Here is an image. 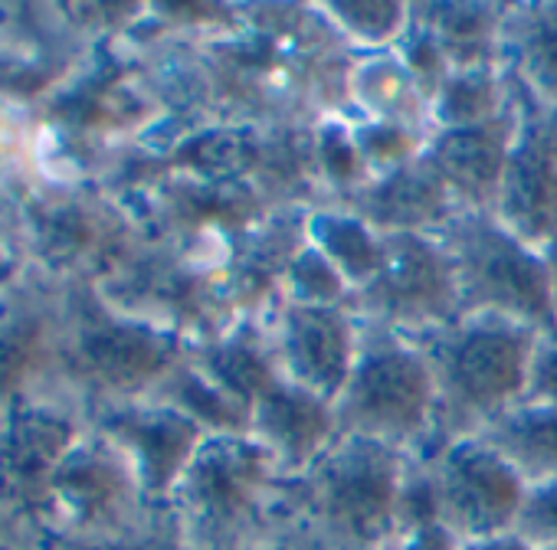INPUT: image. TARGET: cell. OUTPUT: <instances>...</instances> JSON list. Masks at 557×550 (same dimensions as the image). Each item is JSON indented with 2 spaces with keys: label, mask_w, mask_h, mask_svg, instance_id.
Segmentation results:
<instances>
[{
  "label": "cell",
  "mask_w": 557,
  "mask_h": 550,
  "mask_svg": "<svg viewBox=\"0 0 557 550\" xmlns=\"http://www.w3.org/2000/svg\"><path fill=\"white\" fill-rule=\"evenodd\" d=\"M387 550H466V540L443 521L433 478L423 462L410 459L400 508H397V530Z\"/></svg>",
  "instance_id": "44dd1931"
},
{
  "label": "cell",
  "mask_w": 557,
  "mask_h": 550,
  "mask_svg": "<svg viewBox=\"0 0 557 550\" xmlns=\"http://www.w3.org/2000/svg\"><path fill=\"white\" fill-rule=\"evenodd\" d=\"M511 92L518 132L492 213L528 246L544 249L557 239V109L531 99L518 79H511Z\"/></svg>",
  "instance_id": "ba28073f"
},
{
  "label": "cell",
  "mask_w": 557,
  "mask_h": 550,
  "mask_svg": "<svg viewBox=\"0 0 557 550\" xmlns=\"http://www.w3.org/2000/svg\"><path fill=\"white\" fill-rule=\"evenodd\" d=\"M502 70L518 79L531 99L557 109V0L508 4Z\"/></svg>",
  "instance_id": "2e32d148"
},
{
  "label": "cell",
  "mask_w": 557,
  "mask_h": 550,
  "mask_svg": "<svg viewBox=\"0 0 557 550\" xmlns=\"http://www.w3.org/2000/svg\"><path fill=\"white\" fill-rule=\"evenodd\" d=\"M306 213L309 210L299 207L272 210L233 249V259L226 265V283L239 318L265 315L283 299L286 272L306 246Z\"/></svg>",
  "instance_id": "5bb4252c"
},
{
  "label": "cell",
  "mask_w": 557,
  "mask_h": 550,
  "mask_svg": "<svg viewBox=\"0 0 557 550\" xmlns=\"http://www.w3.org/2000/svg\"><path fill=\"white\" fill-rule=\"evenodd\" d=\"M171 508L190 550H259L296 530L293 475L252 436H207Z\"/></svg>",
  "instance_id": "6da1fadb"
},
{
  "label": "cell",
  "mask_w": 557,
  "mask_h": 550,
  "mask_svg": "<svg viewBox=\"0 0 557 550\" xmlns=\"http://www.w3.org/2000/svg\"><path fill=\"white\" fill-rule=\"evenodd\" d=\"M73 547L76 550H190L171 504H158L145 521H138L135 527H128L115 537L73 543Z\"/></svg>",
  "instance_id": "484cf974"
},
{
  "label": "cell",
  "mask_w": 557,
  "mask_h": 550,
  "mask_svg": "<svg viewBox=\"0 0 557 550\" xmlns=\"http://www.w3.org/2000/svg\"><path fill=\"white\" fill-rule=\"evenodd\" d=\"M286 550H338V547H332L329 540H322V537H315V534L296 527V530L286 537Z\"/></svg>",
  "instance_id": "4dcf8cb0"
},
{
  "label": "cell",
  "mask_w": 557,
  "mask_h": 550,
  "mask_svg": "<svg viewBox=\"0 0 557 550\" xmlns=\"http://www.w3.org/2000/svg\"><path fill=\"white\" fill-rule=\"evenodd\" d=\"M306 239L345 275L351 296L371 286L387 262V236L338 203L306 213Z\"/></svg>",
  "instance_id": "ac0fdd59"
},
{
  "label": "cell",
  "mask_w": 557,
  "mask_h": 550,
  "mask_svg": "<svg viewBox=\"0 0 557 550\" xmlns=\"http://www.w3.org/2000/svg\"><path fill=\"white\" fill-rule=\"evenodd\" d=\"M338 436H361L420 459L433 439L436 380L407 335L361 322L355 371L335 400Z\"/></svg>",
  "instance_id": "277c9868"
},
{
  "label": "cell",
  "mask_w": 557,
  "mask_h": 550,
  "mask_svg": "<svg viewBox=\"0 0 557 550\" xmlns=\"http://www.w3.org/2000/svg\"><path fill=\"white\" fill-rule=\"evenodd\" d=\"M410 455L361 439L335 442L293 478L296 527L338 550H387L397 530V508Z\"/></svg>",
  "instance_id": "3957f363"
},
{
  "label": "cell",
  "mask_w": 557,
  "mask_h": 550,
  "mask_svg": "<svg viewBox=\"0 0 557 550\" xmlns=\"http://www.w3.org/2000/svg\"><path fill=\"white\" fill-rule=\"evenodd\" d=\"M515 132H518V99L511 92V105L498 118L472 128L433 132L426 138L423 158L449 187L459 210H472V213L495 210Z\"/></svg>",
  "instance_id": "8fae6325"
},
{
  "label": "cell",
  "mask_w": 557,
  "mask_h": 550,
  "mask_svg": "<svg viewBox=\"0 0 557 550\" xmlns=\"http://www.w3.org/2000/svg\"><path fill=\"white\" fill-rule=\"evenodd\" d=\"M537 338L534 328L498 315H462L413 338L436 380L433 439L420 459L479 436L524 400Z\"/></svg>",
  "instance_id": "7a4b0ae2"
},
{
  "label": "cell",
  "mask_w": 557,
  "mask_h": 550,
  "mask_svg": "<svg viewBox=\"0 0 557 550\" xmlns=\"http://www.w3.org/2000/svg\"><path fill=\"white\" fill-rule=\"evenodd\" d=\"M315 164H319V177H322L329 203L345 200L348 193H355L358 187L371 180L364 158L351 135V118L335 115V118L315 122Z\"/></svg>",
  "instance_id": "603a6c76"
},
{
  "label": "cell",
  "mask_w": 557,
  "mask_h": 550,
  "mask_svg": "<svg viewBox=\"0 0 557 550\" xmlns=\"http://www.w3.org/2000/svg\"><path fill=\"white\" fill-rule=\"evenodd\" d=\"M397 50V57H400V63L407 66V73L413 76V83L420 86V92L430 99V105H433V99H436V92L443 89V83L449 79V63H446V57L440 53V47L433 43V37L420 27V24H413L410 21V30L404 34V40L394 47Z\"/></svg>",
  "instance_id": "4316f807"
},
{
  "label": "cell",
  "mask_w": 557,
  "mask_h": 550,
  "mask_svg": "<svg viewBox=\"0 0 557 550\" xmlns=\"http://www.w3.org/2000/svg\"><path fill=\"white\" fill-rule=\"evenodd\" d=\"M511 105V83L505 70H459L449 73L430 105L433 132L472 128L498 118Z\"/></svg>",
  "instance_id": "ffe728a7"
},
{
  "label": "cell",
  "mask_w": 557,
  "mask_h": 550,
  "mask_svg": "<svg viewBox=\"0 0 557 550\" xmlns=\"http://www.w3.org/2000/svg\"><path fill=\"white\" fill-rule=\"evenodd\" d=\"M351 135H355V145H358L371 177L391 174V171L417 161L426 148V135L404 128V125H391V122L351 118Z\"/></svg>",
  "instance_id": "d4e9b609"
},
{
  "label": "cell",
  "mask_w": 557,
  "mask_h": 550,
  "mask_svg": "<svg viewBox=\"0 0 557 550\" xmlns=\"http://www.w3.org/2000/svg\"><path fill=\"white\" fill-rule=\"evenodd\" d=\"M528 485L557 482V407L518 403L479 433Z\"/></svg>",
  "instance_id": "d6986e66"
},
{
  "label": "cell",
  "mask_w": 557,
  "mask_h": 550,
  "mask_svg": "<svg viewBox=\"0 0 557 550\" xmlns=\"http://www.w3.org/2000/svg\"><path fill=\"white\" fill-rule=\"evenodd\" d=\"M417 462L433 478L443 521L466 543L515 530L528 482L485 439H459Z\"/></svg>",
  "instance_id": "52a82bcc"
},
{
  "label": "cell",
  "mask_w": 557,
  "mask_h": 550,
  "mask_svg": "<svg viewBox=\"0 0 557 550\" xmlns=\"http://www.w3.org/2000/svg\"><path fill=\"white\" fill-rule=\"evenodd\" d=\"M283 299L299 302V305H342V309H348L351 286L345 283V275L306 239V246L299 249V255L293 259V265L286 272Z\"/></svg>",
  "instance_id": "cb8c5ba5"
},
{
  "label": "cell",
  "mask_w": 557,
  "mask_h": 550,
  "mask_svg": "<svg viewBox=\"0 0 557 550\" xmlns=\"http://www.w3.org/2000/svg\"><path fill=\"white\" fill-rule=\"evenodd\" d=\"M249 436L262 442L275 455V462L296 478L335 442V403L278 377L252 403Z\"/></svg>",
  "instance_id": "4fadbf2b"
},
{
  "label": "cell",
  "mask_w": 557,
  "mask_h": 550,
  "mask_svg": "<svg viewBox=\"0 0 557 550\" xmlns=\"http://www.w3.org/2000/svg\"><path fill=\"white\" fill-rule=\"evenodd\" d=\"M265 332L286 380L329 403L342 397L361 345V322L348 309L278 299L265 312Z\"/></svg>",
  "instance_id": "9c48e42d"
},
{
  "label": "cell",
  "mask_w": 557,
  "mask_h": 550,
  "mask_svg": "<svg viewBox=\"0 0 557 550\" xmlns=\"http://www.w3.org/2000/svg\"><path fill=\"white\" fill-rule=\"evenodd\" d=\"M259 550H286V540H283V543H275V547H259Z\"/></svg>",
  "instance_id": "d6a6232c"
},
{
  "label": "cell",
  "mask_w": 557,
  "mask_h": 550,
  "mask_svg": "<svg viewBox=\"0 0 557 550\" xmlns=\"http://www.w3.org/2000/svg\"><path fill=\"white\" fill-rule=\"evenodd\" d=\"M348 312L364 325H381L417 338L462 318L456 265L440 236H387L381 275L348 299Z\"/></svg>",
  "instance_id": "8992f818"
},
{
  "label": "cell",
  "mask_w": 557,
  "mask_h": 550,
  "mask_svg": "<svg viewBox=\"0 0 557 550\" xmlns=\"http://www.w3.org/2000/svg\"><path fill=\"white\" fill-rule=\"evenodd\" d=\"M456 265L462 315H498L534 328L557 332V305L544 252L515 236L495 213H459L440 233Z\"/></svg>",
  "instance_id": "5b68a950"
},
{
  "label": "cell",
  "mask_w": 557,
  "mask_h": 550,
  "mask_svg": "<svg viewBox=\"0 0 557 550\" xmlns=\"http://www.w3.org/2000/svg\"><path fill=\"white\" fill-rule=\"evenodd\" d=\"M508 4H410V21L420 24L440 53L446 57L449 70H502V30H505Z\"/></svg>",
  "instance_id": "9a60e30c"
},
{
  "label": "cell",
  "mask_w": 557,
  "mask_h": 550,
  "mask_svg": "<svg viewBox=\"0 0 557 550\" xmlns=\"http://www.w3.org/2000/svg\"><path fill=\"white\" fill-rule=\"evenodd\" d=\"M541 252H544V262H547V272H550V289H554V305H557V239L547 242Z\"/></svg>",
  "instance_id": "1f68e13d"
},
{
  "label": "cell",
  "mask_w": 557,
  "mask_h": 550,
  "mask_svg": "<svg viewBox=\"0 0 557 550\" xmlns=\"http://www.w3.org/2000/svg\"><path fill=\"white\" fill-rule=\"evenodd\" d=\"M335 34L358 53L394 50L410 30V4L397 0H371V4H319Z\"/></svg>",
  "instance_id": "7402d4cb"
},
{
  "label": "cell",
  "mask_w": 557,
  "mask_h": 550,
  "mask_svg": "<svg viewBox=\"0 0 557 550\" xmlns=\"http://www.w3.org/2000/svg\"><path fill=\"white\" fill-rule=\"evenodd\" d=\"M348 102H351V118L391 122V125L413 128L426 138L433 135L430 99L420 92L407 66L400 63L397 50L364 53L355 60L348 79Z\"/></svg>",
  "instance_id": "e0dca14e"
},
{
  "label": "cell",
  "mask_w": 557,
  "mask_h": 550,
  "mask_svg": "<svg viewBox=\"0 0 557 550\" xmlns=\"http://www.w3.org/2000/svg\"><path fill=\"white\" fill-rule=\"evenodd\" d=\"M521 403L557 407V332L537 338L531 371H528V390H524Z\"/></svg>",
  "instance_id": "f1b7e54d"
},
{
  "label": "cell",
  "mask_w": 557,
  "mask_h": 550,
  "mask_svg": "<svg viewBox=\"0 0 557 550\" xmlns=\"http://www.w3.org/2000/svg\"><path fill=\"white\" fill-rule=\"evenodd\" d=\"M96 429L128 459L151 504H171L181 475L207 439L190 416L158 400L102 407Z\"/></svg>",
  "instance_id": "30bf717a"
},
{
  "label": "cell",
  "mask_w": 557,
  "mask_h": 550,
  "mask_svg": "<svg viewBox=\"0 0 557 550\" xmlns=\"http://www.w3.org/2000/svg\"><path fill=\"white\" fill-rule=\"evenodd\" d=\"M466 550H534V547L528 540H521L515 530H508V534H495V537L472 540V543H466Z\"/></svg>",
  "instance_id": "f546056e"
},
{
  "label": "cell",
  "mask_w": 557,
  "mask_h": 550,
  "mask_svg": "<svg viewBox=\"0 0 557 550\" xmlns=\"http://www.w3.org/2000/svg\"><path fill=\"white\" fill-rule=\"evenodd\" d=\"M338 207L351 210L384 236H440L459 213H466L423 154L391 174L371 177L364 187L338 200Z\"/></svg>",
  "instance_id": "7c38bea8"
},
{
  "label": "cell",
  "mask_w": 557,
  "mask_h": 550,
  "mask_svg": "<svg viewBox=\"0 0 557 550\" xmlns=\"http://www.w3.org/2000/svg\"><path fill=\"white\" fill-rule=\"evenodd\" d=\"M515 534L534 550H557V482L528 485Z\"/></svg>",
  "instance_id": "83f0119b"
}]
</instances>
